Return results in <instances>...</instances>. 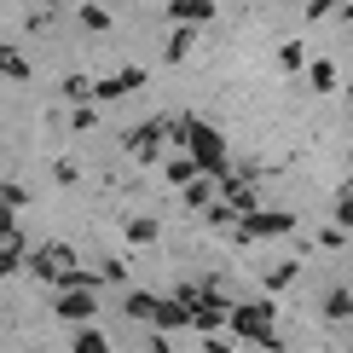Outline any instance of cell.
<instances>
[{"mask_svg":"<svg viewBox=\"0 0 353 353\" xmlns=\"http://www.w3.org/2000/svg\"><path fill=\"white\" fill-rule=\"evenodd\" d=\"M214 197L226 203L232 214H255V209H261V191L249 185L243 174H220V180H214Z\"/></svg>","mask_w":353,"mask_h":353,"instance_id":"277c9868","label":"cell"},{"mask_svg":"<svg viewBox=\"0 0 353 353\" xmlns=\"http://www.w3.org/2000/svg\"><path fill=\"white\" fill-rule=\"evenodd\" d=\"M272 353H284V347H272Z\"/></svg>","mask_w":353,"mask_h":353,"instance_id":"1f68e13d","label":"cell"},{"mask_svg":"<svg viewBox=\"0 0 353 353\" xmlns=\"http://www.w3.org/2000/svg\"><path fill=\"white\" fill-rule=\"evenodd\" d=\"M278 70H290V76L307 70V47H301V41H284V47H278Z\"/></svg>","mask_w":353,"mask_h":353,"instance_id":"4fadbf2b","label":"cell"},{"mask_svg":"<svg viewBox=\"0 0 353 353\" xmlns=\"http://www.w3.org/2000/svg\"><path fill=\"white\" fill-rule=\"evenodd\" d=\"M226 330L238 336V342H255V347H284L278 342V330H272V301H243V307H232L226 313Z\"/></svg>","mask_w":353,"mask_h":353,"instance_id":"7a4b0ae2","label":"cell"},{"mask_svg":"<svg viewBox=\"0 0 353 353\" xmlns=\"http://www.w3.org/2000/svg\"><path fill=\"white\" fill-rule=\"evenodd\" d=\"M180 139H185V151H191V163H197L209 180H220V174H232V157H226V139H220V128L209 122H180Z\"/></svg>","mask_w":353,"mask_h":353,"instance_id":"6da1fadb","label":"cell"},{"mask_svg":"<svg viewBox=\"0 0 353 353\" xmlns=\"http://www.w3.org/2000/svg\"><path fill=\"white\" fill-rule=\"evenodd\" d=\"M301 12H307V23H319V18H330V12H336V0H307Z\"/></svg>","mask_w":353,"mask_h":353,"instance_id":"7402d4cb","label":"cell"},{"mask_svg":"<svg viewBox=\"0 0 353 353\" xmlns=\"http://www.w3.org/2000/svg\"><path fill=\"white\" fill-rule=\"evenodd\" d=\"M128 313H134V319H151V313H157V296H134V301H128Z\"/></svg>","mask_w":353,"mask_h":353,"instance_id":"d4e9b609","label":"cell"},{"mask_svg":"<svg viewBox=\"0 0 353 353\" xmlns=\"http://www.w3.org/2000/svg\"><path fill=\"white\" fill-rule=\"evenodd\" d=\"M347 191H353V174H347Z\"/></svg>","mask_w":353,"mask_h":353,"instance_id":"f1b7e54d","label":"cell"},{"mask_svg":"<svg viewBox=\"0 0 353 353\" xmlns=\"http://www.w3.org/2000/svg\"><path fill=\"white\" fill-rule=\"evenodd\" d=\"M157 238H163L157 220H134V226H128V243H157Z\"/></svg>","mask_w":353,"mask_h":353,"instance_id":"e0dca14e","label":"cell"},{"mask_svg":"<svg viewBox=\"0 0 353 353\" xmlns=\"http://www.w3.org/2000/svg\"><path fill=\"white\" fill-rule=\"evenodd\" d=\"M163 174H168V180H174V185H191V180H197V174H203V168H197V163H191V157H174V163H168Z\"/></svg>","mask_w":353,"mask_h":353,"instance_id":"5bb4252c","label":"cell"},{"mask_svg":"<svg viewBox=\"0 0 353 353\" xmlns=\"http://www.w3.org/2000/svg\"><path fill=\"white\" fill-rule=\"evenodd\" d=\"M76 353H110V347H105L99 330H76Z\"/></svg>","mask_w":353,"mask_h":353,"instance_id":"ac0fdd59","label":"cell"},{"mask_svg":"<svg viewBox=\"0 0 353 353\" xmlns=\"http://www.w3.org/2000/svg\"><path fill=\"white\" fill-rule=\"evenodd\" d=\"M185 52H191V35H185V29H180V35H174V41H168V64H180V58H185Z\"/></svg>","mask_w":353,"mask_h":353,"instance_id":"603a6c76","label":"cell"},{"mask_svg":"<svg viewBox=\"0 0 353 353\" xmlns=\"http://www.w3.org/2000/svg\"><path fill=\"white\" fill-rule=\"evenodd\" d=\"M226 313H232V307H226V296H220V290L209 284V296H203L197 307H191V330H197V336H209V330H226Z\"/></svg>","mask_w":353,"mask_h":353,"instance_id":"5b68a950","label":"cell"},{"mask_svg":"<svg viewBox=\"0 0 353 353\" xmlns=\"http://www.w3.org/2000/svg\"><path fill=\"white\" fill-rule=\"evenodd\" d=\"M163 139H168V122H145V128H134V134H128L134 157H145V163H151V157L163 151Z\"/></svg>","mask_w":353,"mask_h":353,"instance_id":"8992f818","label":"cell"},{"mask_svg":"<svg viewBox=\"0 0 353 353\" xmlns=\"http://www.w3.org/2000/svg\"><path fill=\"white\" fill-rule=\"evenodd\" d=\"M347 157H353V145H347Z\"/></svg>","mask_w":353,"mask_h":353,"instance_id":"4dcf8cb0","label":"cell"},{"mask_svg":"<svg viewBox=\"0 0 353 353\" xmlns=\"http://www.w3.org/2000/svg\"><path fill=\"white\" fill-rule=\"evenodd\" d=\"M185 203H191V209H209V203H214V180H209V174H197V180L185 185Z\"/></svg>","mask_w":353,"mask_h":353,"instance_id":"7c38bea8","label":"cell"},{"mask_svg":"<svg viewBox=\"0 0 353 353\" xmlns=\"http://www.w3.org/2000/svg\"><path fill=\"white\" fill-rule=\"evenodd\" d=\"M296 272H301V261H278V267L267 272V296H284V290L296 284Z\"/></svg>","mask_w":353,"mask_h":353,"instance_id":"30bf717a","label":"cell"},{"mask_svg":"<svg viewBox=\"0 0 353 353\" xmlns=\"http://www.w3.org/2000/svg\"><path fill=\"white\" fill-rule=\"evenodd\" d=\"M342 243H347L342 226H325V232H319V249H342Z\"/></svg>","mask_w":353,"mask_h":353,"instance_id":"cb8c5ba5","label":"cell"},{"mask_svg":"<svg viewBox=\"0 0 353 353\" xmlns=\"http://www.w3.org/2000/svg\"><path fill=\"white\" fill-rule=\"evenodd\" d=\"M58 307H64V319H87V313H93V296H87V290H76V296H64Z\"/></svg>","mask_w":353,"mask_h":353,"instance_id":"2e32d148","label":"cell"},{"mask_svg":"<svg viewBox=\"0 0 353 353\" xmlns=\"http://www.w3.org/2000/svg\"><path fill=\"white\" fill-rule=\"evenodd\" d=\"M174 18H180V23H209L214 18V0H174Z\"/></svg>","mask_w":353,"mask_h":353,"instance_id":"ba28073f","label":"cell"},{"mask_svg":"<svg viewBox=\"0 0 353 353\" xmlns=\"http://www.w3.org/2000/svg\"><path fill=\"white\" fill-rule=\"evenodd\" d=\"M134 87H145V76H139V70H128V76L105 81V87H99V93H105V99H116V93H134Z\"/></svg>","mask_w":353,"mask_h":353,"instance_id":"9a60e30c","label":"cell"},{"mask_svg":"<svg viewBox=\"0 0 353 353\" xmlns=\"http://www.w3.org/2000/svg\"><path fill=\"white\" fill-rule=\"evenodd\" d=\"M284 232H296V214H284V209H255V214H238L232 243H267V238H284Z\"/></svg>","mask_w":353,"mask_h":353,"instance_id":"3957f363","label":"cell"},{"mask_svg":"<svg viewBox=\"0 0 353 353\" xmlns=\"http://www.w3.org/2000/svg\"><path fill=\"white\" fill-rule=\"evenodd\" d=\"M203 214H209V226H238V214H232V209H226V203H220V197H214V203H209V209H203Z\"/></svg>","mask_w":353,"mask_h":353,"instance_id":"d6986e66","label":"cell"},{"mask_svg":"<svg viewBox=\"0 0 353 353\" xmlns=\"http://www.w3.org/2000/svg\"><path fill=\"white\" fill-rule=\"evenodd\" d=\"M151 353H174V347H168V336H157V342H151Z\"/></svg>","mask_w":353,"mask_h":353,"instance_id":"484cf974","label":"cell"},{"mask_svg":"<svg viewBox=\"0 0 353 353\" xmlns=\"http://www.w3.org/2000/svg\"><path fill=\"white\" fill-rule=\"evenodd\" d=\"M325 319H353V290L347 284H330L325 290Z\"/></svg>","mask_w":353,"mask_h":353,"instance_id":"9c48e42d","label":"cell"},{"mask_svg":"<svg viewBox=\"0 0 353 353\" xmlns=\"http://www.w3.org/2000/svg\"><path fill=\"white\" fill-rule=\"evenodd\" d=\"M336 226H342V232L353 226V191H342V197H336Z\"/></svg>","mask_w":353,"mask_h":353,"instance_id":"ffe728a7","label":"cell"},{"mask_svg":"<svg viewBox=\"0 0 353 353\" xmlns=\"http://www.w3.org/2000/svg\"><path fill=\"white\" fill-rule=\"evenodd\" d=\"M203 353H232V336L226 330H209V336H203Z\"/></svg>","mask_w":353,"mask_h":353,"instance_id":"44dd1931","label":"cell"},{"mask_svg":"<svg viewBox=\"0 0 353 353\" xmlns=\"http://www.w3.org/2000/svg\"><path fill=\"white\" fill-rule=\"evenodd\" d=\"M347 52H353V18H347Z\"/></svg>","mask_w":353,"mask_h":353,"instance_id":"4316f807","label":"cell"},{"mask_svg":"<svg viewBox=\"0 0 353 353\" xmlns=\"http://www.w3.org/2000/svg\"><path fill=\"white\" fill-rule=\"evenodd\" d=\"M307 81H313L319 93H336V64L330 58H313V64H307Z\"/></svg>","mask_w":353,"mask_h":353,"instance_id":"8fae6325","label":"cell"},{"mask_svg":"<svg viewBox=\"0 0 353 353\" xmlns=\"http://www.w3.org/2000/svg\"><path fill=\"white\" fill-rule=\"evenodd\" d=\"M347 99H353V81H347Z\"/></svg>","mask_w":353,"mask_h":353,"instance_id":"83f0119b","label":"cell"},{"mask_svg":"<svg viewBox=\"0 0 353 353\" xmlns=\"http://www.w3.org/2000/svg\"><path fill=\"white\" fill-rule=\"evenodd\" d=\"M151 319H157V330H185V325H191V307H185V301H157Z\"/></svg>","mask_w":353,"mask_h":353,"instance_id":"52a82bcc","label":"cell"},{"mask_svg":"<svg viewBox=\"0 0 353 353\" xmlns=\"http://www.w3.org/2000/svg\"><path fill=\"white\" fill-rule=\"evenodd\" d=\"M336 6H342V0H336ZM347 6H353V0H347Z\"/></svg>","mask_w":353,"mask_h":353,"instance_id":"f546056e","label":"cell"}]
</instances>
